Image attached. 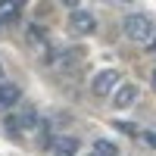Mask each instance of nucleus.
I'll use <instances>...</instances> for the list:
<instances>
[{"label": "nucleus", "mask_w": 156, "mask_h": 156, "mask_svg": "<svg viewBox=\"0 0 156 156\" xmlns=\"http://www.w3.org/2000/svg\"><path fill=\"white\" fill-rule=\"evenodd\" d=\"M122 31H125L128 41H134V44H150L153 41V22H150V16H144V12L125 16L122 19Z\"/></svg>", "instance_id": "nucleus-1"}, {"label": "nucleus", "mask_w": 156, "mask_h": 156, "mask_svg": "<svg viewBox=\"0 0 156 156\" xmlns=\"http://www.w3.org/2000/svg\"><path fill=\"white\" fill-rule=\"evenodd\" d=\"M119 84H122L119 69H100L94 78H90V90H94V97H109Z\"/></svg>", "instance_id": "nucleus-2"}, {"label": "nucleus", "mask_w": 156, "mask_h": 156, "mask_svg": "<svg viewBox=\"0 0 156 156\" xmlns=\"http://www.w3.org/2000/svg\"><path fill=\"white\" fill-rule=\"evenodd\" d=\"M137 94H140V90H137L134 84H119V87L112 90V106H115V109L134 106V103H137Z\"/></svg>", "instance_id": "nucleus-3"}, {"label": "nucleus", "mask_w": 156, "mask_h": 156, "mask_svg": "<svg viewBox=\"0 0 156 156\" xmlns=\"http://www.w3.org/2000/svg\"><path fill=\"white\" fill-rule=\"evenodd\" d=\"M69 28H72V34H90L97 28V22H94V16H90V12H81V9H75L72 12V19H69Z\"/></svg>", "instance_id": "nucleus-4"}, {"label": "nucleus", "mask_w": 156, "mask_h": 156, "mask_svg": "<svg viewBox=\"0 0 156 156\" xmlns=\"http://www.w3.org/2000/svg\"><path fill=\"white\" fill-rule=\"evenodd\" d=\"M19 97H22V90L16 84H3L0 87V109H9L12 103H19Z\"/></svg>", "instance_id": "nucleus-5"}, {"label": "nucleus", "mask_w": 156, "mask_h": 156, "mask_svg": "<svg viewBox=\"0 0 156 156\" xmlns=\"http://www.w3.org/2000/svg\"><path fill=\"white\" fill-rule=\"evenodd\" d=\"M16 12H19V3H16V0H0V22L16 19Z\"/></svg>", "instance_id": "nucleus-6"}, {"label": "nucleus", "mask_w": 156, "mask_h": 156, "mask_svg": "<svg viewBox=\"0 0 156 156\" xmlns=\"http://www.w3.org/2000/svg\"><path fill=\"white\" fill-rule=\"evenodd\" d=\"M75 59H78L75 53H59V56L53 59V69H69V66H72Z\"/></svg>", "instance_id": "nucleus-7"}, {"label": "nucleus", "mask_w": 156, "mask_h": 156, "mask_svg": "<svg viewBox=\"0 0 156 156\" xmlns=\"http://www.w3.org/2000/svg\"><path fill=\"white\" fill-rule=\"evenodd\" d=\"M59 150H62V153H72V150H75V140H72V137H56V153H59Z\"/></svg>", "instance_id": "nucleus-8"}, {"label": "nucleus", "mask_w": 156, "mask_h": 156, "mask_svg": "<svg viewBox=\"0 0 156 156\" xmlns=\"http://www.w3.org/2000/svg\"><path fill=\"white\" fill-rule=\"evenodd\" d=\"M97 150H100V153H106V156H119V147L109 144V140H97Z\"/></svg>", "instance_id": "nucleus-9"}, {"label": "nucleus", "mask_w": 156, "mask_h": 156, "mask_svg": "<svg viewBox=\"0 0 156 156\" xmlns=\"http://www.w3.org/2000/svg\"><path fill=\"white\" fill-rule=\"evenodd\" d=\"M140 137H144V144L156 150V131H140Z\"/></svg>", "instance_id": "nucleus-10"}, {"label": "nucleus", "mask_w": 156, "mask_h": 156, "mask_svg": "<svg viewBox=\"0 0 156 156\" xmlns=\"http://www.w3.org/2000/svg\"><path fill=\"white\" fill-rule=\"evenodd\" d=\"M119 125V131H125V134H137V128H131V125H125V122H115Z\"/></svg>", "instance_id": "nucleus-11"}, {"label": "nucleus", "mask_w": 156, "mask_h": 156, "mask_svg": "<svg viewBox=\"0 0 156 156\" xmlns=\"http://www.w3.org/2000/svg\"><path fill=\"white\" fill-rule=\"evenodd\" d=\"M87 156H106V153H100V150L94 147V150H87Z\"/></svg>", "instance_id": "nucleus-12"}, {"label": "nucleus", "mask_w": 156, "mask_h": 156, "mask_svg": "<svg viewBox=\"0 0 156 156\" xmlns=\"http://www.w3.org/2000/svg\"><path fill=\"white\" fill-rule=\"evenodd\" d=\"M62 3H66V6H72V9H75V6H78V0H62Z\"/></svg>", "instance_id": "nucleus-13"}, {"label": "nucleus", "mask_w": 156, "mask_h": 156, "mask_svg": "<svg viewBox=\"0 0 156 156\" xmlns=\"http://www.w3.org/2000/svg\"><path fill=\"white\" fill-rule=\"evenodd\" d=\"M150 53H156V37H153V41H150Z\"/></svg>", "instance_id": "nucleus-14"}, {"label": "nucleus", "mask_w": 156, "mask_h": 156, "mask_svg": "<svg viewBox=\"0 0 156 156\" xmlns=\"http://www.w3.org/2000/svg\"><path fill=\"white\" fill-rule=\"evenodd\" d=\"M150 84H153V90H156V69H153V78H150Z\"/></svg>", "instance_id": "nucleus-15"}, {"label": "nucleus", "mask_w": 156, "mask_h": 156, "mask_svg": "<svg viewBox=\"0 0 156 156\" xmlns=\"http://www.w3.org/2000/svg\"><path fill=\"white\" fill-rule=\"evenodd\" d=\"M56 156H72V153H62V150H59V153H56Z\"/></svg>", "instance_id": "nucleus-16"}, {"label": "nucleus", "mask_w": 156, "mask_h": 156, "mask_svg": "<svg viewBox=\"0 0 156 156\" xmlns=\"http://www.w3.org/2000/svg\"><path fill=\"white\" fill-rule=\"evenodd\" d=\"M0 81H3V66H0Z\"/></svg>", "instance_id": "nucleus-17"}]
</instances>
